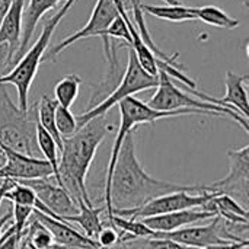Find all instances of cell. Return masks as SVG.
<instances>
[{
	"label": "cell",
	"mask_w": 249,
	"mask_h": 249,
	"mask_svg": "<svg viewBox=\"0 0 249 249\" xmlns=\"http://www.w3.org/2000/svg\"><path fill=\"white\" fill-rule=\"evenodd\" d=\"M177 191H197L200 194L203 191V185H179L150 177L137 159L134 133H127L111 177V209L136 210L153 198Z\"/></svg>",
	"instance_id": "1"
},
{
	"label": "cell",
	"mask_w": 249,
	"mask_h": 249,
	"mask_svg": "<svg viewBox=\"0 0 249 249\" xmlns=\"http://www.w3.org/2000/svg\"><path fill=\"white\" fill-rule=\"evenodd\" d=\"M111 131H114V125L107 115H101L83 124L73 136L63 139L61 159L58 160L60 179L63 188L76 201L83 200L88 206H93L86 191V177L98 147Z\"/></svg>",
	"instance_id": "2"
},
{
	"label": "cell",
	"mask_w": 249,
	"mask_h": 249,
	"mask_svg": "<svg viewBox=\"0 0 249 249\" xmlns=\"http://www.w3.org/2000/svg\"><path fill=\"white\" fill-rule=\"evenodd\" d=\"M38 102L22 111L9 96L7 90H0V143L18 153L39 158L41 150L36 143Z\"/></svg>",
	"instance_id": "3"
},
{
	"label": "cell",
	"mask_w": 249,
	"mask_h": 249,
	"mask_svg": "<svg viewBox=\"0 0 249 249\" xmlns=\"http://www.w3.org/2000/svg\"><path fill=\"white\" fill-rule=\"evenodd\" d=\"M76 3V0H64L63 6L44 23V28L36 39V42L28 48V51L23 54V57L15 64V67L4 76L0 77V86L1 85H13L18 90V107L22 111L28 109V95L31 85L35 79V74L38 71V67L42 61V57L45 54V50L50 44V39L57 28V25L63 20V18L67 15V12L71 9V6Z\"/></svg>",
	"instance_id": "4"
},
{
	"label": "cell",
	"mask_w": 249,
	"mask_h": 249,
	"mask_svg": "<svg viewBox=\"0 0 249 249\" xmlns=\"http://www.w3.org/2000/svg\"><path fill=\"white\" fill-rule=\"evenodd\" d=\"M120 105V115H121V123L118 133L115 136L111 156H109V163H108V171H107V179H105V209H107V216H111L112 209L109 203V185H111V177L112 171L118 158V152L121 149L123 140L127 133L133 131L139 124H153L162 118H169V117H179V115H214V117H225L217 112H210V111H200V109H177V111H158L150 108L147 104L143 101L128 96L118 102Z\"/></svg>",
	"instance_id": "5"
},
{
	"label": "cell",
	"mask_w": 249,
	"mask_h": 249,
	"mask_svg": "<svg viewBox=\"0 0 249 249\" xmlns=\"http://www.w3.org/2000/svg\"><path fill=\"white\" fill-rule=\"evenodd\" d=\"M158 85H159V76H152L147 71H144V69L139 63L134 51L131 50V47H128L127 67H125V71L123 74L120 83L114 88V90L102 102H99L93 108H90V109H88V111H85V112H82V114H79L76 117L77 128H80L83 124H86L92 118L107 115V112L114 105L121 102L123 99H125L128 96H133L137 92L158 88Z\"/></svg>",
	"instance_id": "6"
},
{
	"label": "cell",
	"mask_w": 249,
	"mask_h": 249,
	"mask_svg": "<svg viewBox=\"0 0 249 249\" xmlns=\"http://www.w3.org/2000/svg\"><path fill=\"white\" fill-rule=\"evenodd\" d=\"M147 105L153 109L158 111H177V109H200V111H210V112H217L225 117L233 118L238 124L242 125L245 133H249L248 120L244 118L241 114H238L233 109L219 107L216 104L204 102L196 96H191L190 93H185L179 88H177L171 77L159 70V85L155 92V95L150 98Z\"/></svg>",
	"instance_id": "7"
},
{
	"label": "cell",
	"mask_w": 249,
	"mask_h": 249,
	"mask_svg": "<svg viewBox=\"0 0 249 249\" xmlns=\"http://www.w3.org/2000/svg\"><path fill=\"white\" fill-rule=\"evenodd\" d=\"M229 175L210 185H204L207 193L228 196L248 210L249 204V146L229 150Z\"/></svg>",
	"instance_id": "8"
},
{
	"label": "cell",
	"mask_w": 249,
	"mask_h": 249,
	"mask_svg": "<svg viewBox=\"0 0 249 249\" xmlns=\"http://www.w3.org/2000/svg\"><path fill=\"white\" fill-rule=\"evenodd\" d=\"M214 196H216L214 193H207L203 185V191L200 194H188V191H177V193H171V194H165L158 198H153L152 201H149L147 204L136 210H112V214L140 220L144 217L160 216V214L190 210L196 207L201 209Z\"/></svg>",
	"instance_id": "9"
},
{
	"label": "cell",
	"mask_w": 249,
	"mask_h": 249,
	"mask_svg": "<svg viewBox=\"0 0 249 249\" xmlns=\"http://www.w3.org/2000/svg\"><path fill=\"white\" fill-rule=\"evenodd\" d=\"M118 16V10L115 6L114 0H96V4L92 10V15L88 20V23L79 29L77 32L69 35L66 39H63L61 42H58L57 45H54L48 54H47V60L55 61L57 55L66 50L69 45L74 44L79 39H85V38H90V36H102L104 39V47H105V54L108 57V60H111V51H109V38L105 36L107 29L109 28V25L114 22V19Z\"/></svg>",
	"instance_id": "10"
},
{
	"label": "cell",
	"mask_w": 249,
	"mask_h": 249,
	"mask_svg": "<svg viewBox=\"0 0 249 249\" xmlns=\"http://www.w3.org/2000/svg\"><path fill=\"white\" fill-rule=\"evenodd\" d=\"M158 238H166V239L175 241L181 245H185V247L194 249L245 241V239H239L235 235H232L226 228V222L223 219H220L219 216H214L212 223L204 225V226L182 228V229L168 232V233L159 232Z\"/></svg>",
	"instance_id": "11"
},
{
	"label": "cell",
	"mask_w": 249,
	"mask_h": 249,
	"mask_svg": "<svg viewBox=\"0 0 249 249\" xmlns=\"http://www.w3.org/2000/svg\"><path fill=\"white\" fill-rule=\"evenodd\" d=\"M0 147L4 153L6 162L0 168V179H12L15 182L41 179L53 177V169L45 159L31 158L22 153H18L0 143Z\"/></svg>",
	"instance_id": "12"
},
{
	"label": "cell",
	"mask_w": 249,
	"mask_h": 249,
	"mask_svg": "<svg viewBox=\"0 0 249 249\" xmlns=\"http://www.w3.org/2000/svg\"><path fill=\"white\" fill-rule=\"evenodd\" d=\"M50 178H41V179H29V181H20V184L29 187L38 200L55 216L58 217H67L74 216L79 213V204L77 201L60 185L53 184L48 181Z\"/></svg>",
	"instance_id": "13"
},
{
	"label": "cell",
	"mask_w": 249,
	"mask_h": 249,
	"mask_svg": "<svg viewBox=\"0 0 249 249\" xmlns=\"http://www.w3.org/2000/svg\"><path fill=\"white\" fill-rule=\"evenodd\" d=\"M248 82V76H239L231 70L226 71V77H225V83H226V95L220 99L213 98L207 93L198 92L197 89H190L191 93L194 96H197L198 99L204 101V102H210V104H216L219 107H225L229 109L236 111L238 114H241L244 118L248 120L249 117V104H248V93H247V88L245 83Z\"/></svg>",
	"instance_id": "14"
},
{
	"label": "cell",
	"mask_w": 249,
	"mask_h": 249,
	"mask_svg": "<svg viewBox=\"0 0 249 249\" xmlns=\"http://www.w3.org/2000/svg\"><path fill=\"white\" fill-rule=\"evenodd\" d=\"M32 216L48 229V232L51 233V236L54 239V244H57V245L71 249H99L98 244L93 239L79 233L64 220L53 219V217L42 214L39 212H35V210H34Z\"/></svg>",
	"instance_id": "15"
},
{
	"label": "cell",
	"mask_w": 249,
	"mask_h": 249,
	"mask_svg": "<svg viewBox=\"0 0 249 249\" xmlns=\"http://www.w3.org/2000/svg\"><path fill=\"white\" fill-rule=\"evenodd\" d=\"M214 214L206 210H182V212H174V213H168V214H160V216H152V217H144L140 219L147 228H150L155 232H160V233H168V232H174L178 229H182L185 226H191L196 225L198 222L207 220V219H213Z\"/></svg>",
	"instance_id": "16"
},
{
	"label": "cell",
	"mask_w": 249,
	"mask_h": 249,
	"mask_svg": "<svg viewBox=\"0 0 249 249\" xmlns=\"http://www.w3.org/2000/svg\"><path fill=\"white\" fill-rule=\"evenodd\" d=\"M61 0H29V4L26 9H23L22 15V35H20V44L13 55L15 64L23 57V54L28 51L29 41L32 38V34L36 29V25L39 19L51 9H54Z\"/></svg>",
	"instance_id": "17"
},
{
	"label": "cell",
	"mask_w": 249,
	"mask_h": 249,
	"mask_svg": "<svg viewBox=\"0 0 249 249\" xmlns=\"http://www.w3.org/2000/svg\"><path fill=\"white\" fill-rule=\"evenodd\" d=\"M23 6H25V0H12V4L0 25V44L1 42L7 44L12 55L16 54L20 44Z\"/></svg>",
	"instance_id": "18"
},
{
	"label": "cell",
	"mask_w": 249,
	"mask_h": 249,
	"mask_svg": "<svg viewBox=\"0 0 249 249\" xmlns=\"http://www.w3.org/2000/svg\"><path fill=\"white\" fill-rule=\"evenodd\" d=\"M77 204H79V213L74 216L63 217L61 220H64L67 223H77L82 228V231L85 232V236L95 241L101 228H102L101 213H104L107 209L105 207L88 206L83 200H79Z\"/></svg>",
	"instance_id": "19"
},
{
	"label": "cell",
	"mask_w": 249,
	"mask_h": 249,
	"mask_svg": "<svg viewBox=\"0 0 249 249\" xmlns=\"http://www.w3.org/2000/svg\"><path fill=\"white\" fill-rule=\"evenodd\" d=\"M143 12L149 15L169 20V22H185V20H197L194 7H187L184 4H166V6H153V4H140Z\"/></svg>",
	"instance_id": "20"
},
{
	"label": "cell",
	"mask_w": 249,
	"mask_h": 249,
	"mask_svg": "<svg viewBox=\"0 0 249 249\" xmlns=\"http://www.w3.org/2000/svg\"><path fill=\"white\" fill-rule=\"evenodd\" d=\"M55 99H51L48 95H42L39 102H38V123L39 125L53 137V140L57 143L58 150L61 152L63 147V140L57 131L55 127V108H57Z\"/></svg>",
	"instance_id": "21"
},
{
	"label": "cell",
	"mask_w": 249,
	"mask_h": 249,
	"mask_svg": "<svg viewBox=\"0 0 249 249\" xmlns=\"http://www.w3.org/2000/svg\"><path fill=\"white\" fill-rule=\"evenodd\" d=\"M36 143L41 150V155L44 156L42 159H45L53 169V178L55 179L57 185L63 187L58 172V146L53 140V137L39 125V123H36Z\"/></svg>",
	"instance_id": "22"
},
{
	"label": "cell",
	"mask_w": 249,
	"mask_h": 249,
	"mask_svg": "<svg viewBox=\"0 0 249 249\" xmlns=\"http://www.w3.org/2000/svg\"><path fill=\"white\" fill-rule=\"evenodd\" d=\"M197 20H201L207 25L223 28V29H235L241 25V22L232 16H229L226 12H223L217 6H203V7H194Z\"/></svg>",
	"instance_id": "23"
},
{
	"label": "cell",
	"mask_w": 249,
	"mask_h": 249,
	"mask_svg": "<svg viewBox=\"0 0 249 249\" xmlns=\"http://www.w3.org/2000/svg\"><path fill=\"white\" fill-rule=\"evenodd\" d=\"M80 85H82V79L77 74H67V76L61 77L54 88L55 102L63 108L70 109V107L77 99Z\"/></svg>",
	"instance_id": "24"
},
{
	"label": "cell",
	"mask_w": 249,
	"mask_h": 249,
	"mask_svg": "<svg viewBox=\"0 0 249 249\" xmlns=\"http://www.w3.org/2000/svg\"><path fill=\"white\" fill-rule=\"evenodd\" d=\"M23 238L25 241L22 245L26 249H50L54 245V239L48 229L34 216L31 217L29 226L25 229Z\"/></svg>",
	"instance_id": "25"
},
{
	"label": "cell",
	"mask_w": 249,
	"mask_h": 249,
	"mask_svg": "<svg viewBox=\"0 0 249 249\" xmlns=\"http://www.w3.org/2000/svg\"><path fill=\"white\" fill-rule=\"evenodd\" d=\"M55 127H57V131H58L61 140L73 136L77 131L76 117L71 114V111L69 108H63V107L57 105V108H55Z\"/></svg>",
	"instance_id": "26"
},
{
	"label": "cell",
	"mask_w": 249,
	"mask_h": 249,
	"mask_svg": "<svg viewBox=\"0 0 249 249\" xmlns=\"http://www.w3.org/2000/svg\"><path fill=\"white\" fill-rule=\"evenodd\" d=\"M32 213H34V209L32 207L13 204V209H12V219L15 220L13 228H15V233L19 238H23L25 229L28 226V222L32 217Z\"/></svg>",
	"instance_id": "27"
},
{
	"label": "cell",
	"mask_w": 249,
	"mask_h": 249,
	"mask_svg": "<svg viewBox=\"0 0 249 249\" xmlns=\"http://www.w3.org/2000/svg\"><path fill=\"white\" fill-rule=\"evenodd\" d=\"M95 242L98 244L99 248L102 249L114 248L120 242V233L114 226H111L107 222H102V228H101Z\"/></svg>",
	"instance_id": "28"
},
{
	"label": "cell",
	"mask_w": 249,
	"mask_h": 249,
	"mask_svg": "<svg viewBox=\"0 0 249 249\" xmlns=\"http://www.w3.org/2000/svg\"><path fill=\"white\" fill-rule=\"evenodd\" d=\"M105 36L107 38H117V39H124L128 45L131 42V36H130V31H128V26H127V22L125 19L118 13V16L114 19V22L109 25V28L107 29L105 32Z\"/></svg>",
	"instance_id": "29"
},
{
	"label": "cell",
	"mask_w": 249,
	"mask_h": 249,
	"mask_svg": "<svg viewBox=\"0 0 249 249\" xmlns=\"http://www.w3.org/2000/svg\"><path fill=\"white\" fill-rule=\"evenodd\" d=\"M146 249H194L185 245H181L175 241L166 239V238H152V239H144Z\"/></svg>",
	"instance_id": "30"
},
{
	"label": "cell",
	"mask_w": 249,
	"mask_h": 249,
	"mask_svg": "<svg viewBox=\"0 0 249 249\" xmlns=\"http://www.w3.org/2000/svg\"><path fill=\"white\" fill-rule=\"evenodd\" d=\"M13 67H15V63H13V55L10 54L9 45L1 42L0 44V77L7 74Z\"/></svg>",
	"instance_id": "31"
},
{
	"label": "cell",
	"mask_w": 249,
	"mask_h": 249,
	"mask_svg": "<svg viewBox=\"0 0 249 249\" xmlns=\"http://www.w3.org/2000/svg\"><path fill=\"white\" fill-rule=\"evenodd\" d=\"M249 247V241L245 239L242 242H231V244H225V245H213V247H207V248L201 249H247Z\"/></svg>",
	"instance_id": "32"
},
{
	"label": "cell",
	"mask_w": 249,
	"mask_h": 249,
	"mask_svg": "<svg viewBox=\"0 0 249 249\" xmlns=\"http://www.w3.org/2000/svg\"><path fill=\"white\" fill-rule=\"evenodd\" d=\"M124 245V249H146L144 239H133L127 242H121Z\"/></svg>",
	"instance_id": "33"
},
{
	"label": "cell",
	"mask_w": 249,
	"mask_h": 249,
	"mask_svg": "<svg viewBox=\"0 0 249 249\" xmlns=\"http://www.w3.org/2000/svg\"><path fill=\"white\" fill-rule=\"evenodd\" d=\"M13 184H15V181H12V179H3V182L0 184V206L4 200V194L13 187Z\"/></svg>",
	"instance_id": "34"
},
{
	"label": "cell",
	"mask_w": 249,
	"mask_h": 249,
	"mask_svg": "<svg viewBox=\"0 0 249 249\" xmlns=\"http://www.w3.org/2000/svg\"><path fill=\"white\" fill-rule=\"evenodd\" d=\"M10 220H12V210H9L4 216L0 217V239H1V235H3V232H4L6 226L10 223Z\"/></svg>",
	"instance_id": "35"
},
{
	"label": "cell",
	"mask_w": 249,
	"mask_h": 249,
	"mask_svg": "<svg viewBox=\"0 0 249 249\" xmlns=\"http://www.w3.org/2000/svg\"><path fill=\"white\" fill-rule=\"evenodd\" d=\"M10 4H12V0H0V25H1V20L6 16Z\"/></svg>",
	"instance_id": "36"
},
{
	"label": "cell",
	"mask_w": 249,
	"mask_h": 249,
	"mask_svg": "<svg viewBox=\"0 0 249 249\" xmlns=\"http://www.w3.org/2000/svg\"><path fill=\"white\" fill-rule=\"evenodd\" d=\"M4 162H6V158H4V153H3V150H1V147H0V168L4 165Z\"/></svg>",
	"instance_id": "37"
},
{
	"label": "cell",
	"mask_w": 249,
	"mask_h": 249,
	"mask_svg": "<svg viewBox=\"0 0 249 249\" xmlns=\"http://www.w3.org/2000/svg\"><path fill=\"white\" fill-rule=\"evenodd\" d=\"M166 4H181L179 3V0H163Z\"/></svg>",
	"instance_id": "38"
},
{
	"label": "cell",
	"mask_w": 249,
	"mask_h": 249,
	"mask_svg": "<svg viewBox=\"0 0 249 249\" xmlns=\"http://www.w3.org/2000/svg\"><path fill=\"white\" fill-rule=\"evenodd\" d=\"M131 1V4H134V3H142V0H130Z\"/></svg>",
	"instance_id": "39"
},
{
	"label": "cell",
	"mask_w": 249,
	"mask_h": 249,
	"mask_svg": "<svg viewBox=\"0 0 249 249\" xmlns=\"http://www.w3.org/2000/svg\"><path fill=\"white\" fill-rule=\"evenodd\" d=\"M18 249H26V248H25L23 245H20V247H19V248H18Z\"/></svg>",
	"instance_id": "40"
},
{
	"label": "cell",
	"mask_w": 249,
	"mask_h": 249,
	"mask_svg": "<svg viewBox=\"0 0 249 249\" xmlns=\"http://www.w3.org/2000/svg\"><path fill=\"white\" fill-rule=\"evenodd\" d=\"M244 1H245V4H248V1H247V0H244Z\"/></svg>",
	"instance_id": "41"
},
{
	"label": "cell",
	"mask_w": 249,
	"mask_h": 249,
	"mask_svg": "<svg viewBox=\"0 0 249 249\" xmlns=\"http://www.w3.org/2000/svg\"><path fill=\"white\" fill-rule=\"evenodd\" d=\"M99 249H102V248H99Z\"/></svg>",
	"instance_id": "42"
}]
</instances>
